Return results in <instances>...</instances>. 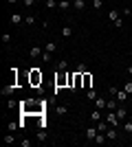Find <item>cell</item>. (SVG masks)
Instances as JSON below:
<instances>
[{"label": "cell", "instance_id": "obj_1", "mask_svg": "<svg viewBox=\"0 0 132 147\" xmlns=\"http://www.w3.org/2000/svg\"><path fill=\"white\" fill-rule=\"evenodd\" d=\"M44 105H46V101L29 99V101H22V103H20V110H22L24 117H31V114H44Z\"/></svg>", "mask_w": 132, "mask_h": 147}, {"label": "cell", "instance_id": "obj_2", "mask_svg": "<svg viewBox=\"0 0 132 147\" xmlns=\"http://www.w3.org/2000/svg\"><path fill=\"white\" fill-rule=\"evenodd\" d=\"M68 75H70V73H64V70H60V77H55V94L62 90L64 86H68Z\"/></svg>", "mask_w": 132, "mask_h": 147}, {"label": "cell", "instance_id": "obj_3", "mask_svg": "<svg viewBox=\"0 0 132 147\" xmlns=\"http://www.w3.org/2000/svg\"><path fill=\"white\" fill-rule=\"evenodd\" d=\"M29 81H31V86H35V88L42 84V73H40V68H31V73H29Z\"/></svg>", "mask_w": 132, "mask_h": 147}, {"label": "cell", "instance_id": "obj_4", "mask_svg": "<svg viewBox=\"0 0 132 147\" xmlns=\"http://www.w3.org/2000/svg\"><path fill=\"white\" fill-rule=\"evenodd\" d=\"M106 121L110 123L112 127H117V125H119V117H117V112H114V110H110V112L106 114Z\"/></svg>", "mask_w": 132, "mask_h": 147}, {"label": "cell", "instance_id": "obj_5", "mask_svg": "<svg viewBox=\"0 0 132 147\" xmlns=\"http://www.w3.org/2000/svg\"><path fill=\"white\" fill-rule=\"evenodd\" d=\"M95 108H97V110H106V108H108V101L104 97H97V99H95Z\"/></svg>", "mask_w": 132, "mask_h": 147}, {"label": "cell", "instance_id": "obj_6", "mask_svg": "<svg viewBox=\"0 0 132 147\" xmlns=\"http://www.w3.org/2000/svg\"><path fill=\"white\" fill-rule=\"evenodd\" d=\"M114 99H117L119 103H123V101L128 99V92H126V90H119V88H117V92H114Z\"/></svg>", "mask_w": 132, "mask_h": 147}, {"label": "cell", "instance_id": "obj_7", "mask_svg": "<svg viewBox=\"0 0 132 147\" xmlns=\"http://www.w3.org/2000/svg\"><path fill=\"white\" fill-rule=\"evenodd\" d=\"M97 134H99V129H97V127H88L86 129V138H88V141H95Z\"/></svg>", "mask_w": 132, "mask_h": 147}, {"label": "cell", "instance_id": "obj_8", "mask_svg": "<svg viewBox=\"0 0 132 147\" xmlns=\"http://www.w3.org/2000/svg\"><path fill=\"white\" fill-rule=\"evenodd\" d=\"M106 138H108V141H117V129H114L112 125L106 129Z\"/></svg>", "mask_w": 132, "mask_h": 147}, {"label": "cell", "instance_id": "obj_9", "mask_svg": "<svg viewBox=\"0 0 132 147\" xmlns=\"http://www.w3.org/2000/svg\"><path fill=\"white\" fill-rule=\"evenodd\" d=\"M22 20H24L22 13H11V24H22Z\"/></svg>", "mask_w": 132, "mask_h": 147}, {"label": "cell", "instance_id": "obj_10", "mask_svg": "<svg viewBox=\"0 0 132 147\" xmlns=\"http://www.w3.org/2000/svg\"><path fill=\"white\" fill-rule=\"evenodd\" d=\"M93 86V75L90 73H84V86L82 88H90Z\"/></svg>", "mask_w": 132, "mask_h": 147}, {"label": "cell", "instance_id": "obj_11", "mask_svg": "<svg viewBox=\"0 0 132 147\" xmlns=\"http://www.w3.org/2000/svg\"><path fill=\"white\" fill-rule=\"evenodd\" d=\"M93 143H97V145H104V143H108V138H106V134H104V132H99V134H97V138H95Z\"/></svg>", "mask_w": 132, "mask_h": 147}, {"label": "cell", "instance_id": "obj_12", "mask_svg": "<svg viewBox=\"0 0 132 147\" xmlns=\"http://www.w3.org/2000/svg\"><path fill=\"white\" fill-rule=\"evenodd\" d=\"M40 53H42V49H40V46H31V51H29V55H31L33 59H35V57H40Z\"/></svg>", "mask_w": 132, "mask_h": 147}, {"label": "cell", "instance_id": "obj_13", "mask_svg": "<svg viewBox=\"0 0 132 147\" xmlns=\"http://www.w3.org/2000/svg\"><path fill=\"white\" fill-rule=\"evenodd\" d=\"M55 112L60 114V117H64V114H68V105H57Z\"/></svg>", "mask_w": 132, "mask_h": 147}, {"label": "cell", "instance_id": "obj_14", "mask_svg": "<svg viewBox=\"0 0 132 147\" xmlns=\"http://www.w3.org/2000/svg\"><path fill=\"white\" fill-rule=\"evenodd\" d=\"M73 5H75V9H77V11H84V9H86V0H75Z\"/></svg>", "mask_w": 132, "mask_h": 147}, {"label": "cell", "instance_id": "obj_15", "mask_svg": "<svg viewBox=\"0 0 132 147\" xmlns=\"http://www.w3.org/2000/svg\"><path fill=\"white\" fill-rule=\"evenodd\" d=\"M70 35H73V29H70L68 24L62 26V37H70Z\"/></svg>", "mask_w": 132, "mask_h": 147}, {"label": "cell", "instance_id": "obj_16", "mask_svg": "<svg viewBox=\"0 0 132 147\" xmlns=\"http://www.w3.org/2000/svg\"><path fill=\"white\" fill-rule=\"evenodd\" d=\"M114 112H117V117H119V121H123V119H126V114H128V112H126V108H117Z\"/></svg>", "mask_w": 132, "mask_h": 147}, {"label": "cell", "instance_id": "obj_17", "mask_svg": "<svg viewBox=\"0 0 132 147\" xmlns=\"http://www.w3.org/2000/svg\"><path fill=\"white\" fill-rule=\"evenodd\" d=\"M44 51H46V53H55V51H57V44H55V42H49Z\"/></svg>", "mask_w": 132, "mask_h": 147}, {"label": "cell", "instance_id": "obj_18", "mask_svg": "<svg viewBox=\"0 0 132 147\" xmlns=\"http://www.w3.org/2000/svg\"><path fill=\"white\" fill-rule=\"evenodd\" d=\"M66 68H68V61H66V59H60V61H57V70H66Z\"/></svg>", "mask_w": 132, "mask_h": 147}, {"label": "cell", "instance_id": "obj_19", "mask_svg": "<svg viewBox=\"0 0 132 147\" xmlns=\"http://www.w3.org/2000/svg\"><path fill=\"white\" fill-rule=\"evenodd\" d=\"M86 97H88V99H90V101H95V99L99 97V94H97V92H95V90H93V88H88V92H86Z\"/></svg>", "mask_w": 132, "mask_h": 147}, {"label": "cell", "instance_id": "obj_20", "mask_svg": "<svg viewBox=\"0 0 132 147\" xmlns=\"http://www.w3.org/2000/svg\"><path fill=\"white\" fill-rule=\"evenodd\" d=\"M68 7H70V0H60V9H62V11H66Z\"/></svg>", "mask_w": 132, "mask_h": 147}, {"label": "cell", "instance_id": "obj_21", "mask_svg": "<svg viewBox=\"0 0 132 147\" xmlns=\"http://www.w3.org/2000/svg\"><path fill=\"white\" fill-rule=\"evenodd\" d=\"M75 73H88V68H86V64H77V68H75Z\"/></svg>", "mask_w": 132, "mask_h": 147}, {"label": "cell", "instance_id": "obj_22", "mask_svg": "<svg viewBox=\"0 0 132 147\" xmlns=\"http://www.w3.org/2000/svg\"><path fill=\"white\" fill-rule=\"evenodd\" d=\"M38 141H46V127H42L38 132Z\"/></svg>", "mask_w": 132, "mask_h": 147}, {"label": "cell", "instance_id": "obj_23", "mask_svg": "<svg viewBox=\"0 0 132 147\" xmlns=\"http://www.w3.org/2000/svg\"><path fill=\"white\" fill-rule=\"evenodd\" d=\"M90 119H93V121H101V112H99V110H95L93 114H90Z\"/></svg>", "mask_w": 132, "mask_h": 147}, {"label": "cell", "instance_id": "obj_24", "mask_svg": "<svg viewBox=\"0 0 132 147\" xmlns=\"http://www.w3.org/2000/svg\"><path fill=\"white\" fill-rule=\"evenodd\" d=\"M13 90H16V86H13V84H11V86H7V88H2V94H11Z\"/></svg>", "mask_w": 132, "mask_h": 147}, {"label": "cell", "instance_id": "obj_25", "mask_svg": "<svg viewBox=\"0 0 132 147\" xmlns=\"http://www.w3.org/2000/svg\"><path fill=\"white\" fill-rule=\"evenodd\" d=\"M119 108V101H108V110H117Z\"/></svg>", "mask_w": 132, "mask_h": 147}, {"label": "cell", "instance_id": "obj_26", "mask_svg": "<svg viewBox=\"0 0 132 147\" xmlns=\"http://www.w3.org/2000/svg\"><path fill=\"white\" fill-rule=\"evenodd\" d=\"M24 22L26 24H35V16H24Z\"/></svg>", "mask_w": 132, "mask_h": 147}, {"label": "cell", "instance_id": "obj_27", "mask_svg": "<svg viewBox=\"0 0 132 147\" xmlns=\"http://www.w3.org/2000/svg\"><path fill=\"white\" fill-rule=\"evenodd\" d=\"M93 7L97 9V11H99L101 7H104V0H93Z\"/></svg>", "mask_w": 132, "mask_h": 147}, {"label": "cell", "instance_id": "obj_28", "mask_svg": "<svg viewBox=\"0 0 132 147\" xmlns=\"http://www.w3.org/2000/svg\"><path fill=\"white\" fill-rule=\"evenodd\" d=\"M97 129H99V132H104V134H106V129H108V121H106V123H99V125H97Z\"/></svg>", "mask_w": 132, "mask_h": 147}, {"label": "cell", "instance_id": "obj_29", "mask_svg": "<svg viewBox=\"0 0 132 147\" xmlns=\"http://www.w3.org/2000/svg\"><path fill=\"white\" fill-rule=\"evenodd\" d=\"M5 143H7V145H11V143H16V138H13V134H7V136H5Z\"/></svg>", "mask_w": 132, "mask_h": 147}, {"label": "cell", "instance_id": "obj_30", "mask_svg": "<svg viewBox=\"0 0 132 147\" xmlns=\"http://www.w3.org/2000/svg\"><path fill=\"white\" fill-rule=\"evenodd\" d=\"M123 129H126V134H132V123H123Z\"/></svg>", "mask_w": 132, "mask_h": 147}, {"label": "cell", "instance_id": "obj_31", "mask_svg": "<svg viewBox=\"0 0 132 147\" xmlns=\"http://www.w3.org/2000/svg\"><path fill=\"white\" fill-rule=\"evenodd\" d=\"M16 105H18V103H16V101H13V99H9V101H7V110H13V108H16Z\"/></svg>", "mask_w": 132, "mask_h": 147}, {"label": "cell", "instance_id": "obj_32", "mask_svg": "<svg viewBox=\"0 0 132 147\" xmlns=\"http://www.w3.org/2000/svg\"><path fill=\"white\" fill-rule=\"evenodd\" d=\"M108 18L112 20V22H114V20H119V11H110V16H108Z\"/></svg>", "mask_w": 132, "mask_h": 147}, {"label": "cell", "instance_id": "obj_33", "mask_svg": "<svg viewBox=\"0 0 132 147\" xmlns=\"http://www.w3.org/2000/svg\"><path fill=\"white\" fill-rule=\"evenodd\" d=\"M123 90H126V92H128V94H132V81H128L126 86H123Z\"/></svg>", "mask_w": 132, "mask_h": 147}, {"label": "cell", "instance_id": "obj_34", "mask_svg": "<svg viewBox=\"0 0 132 147\" xmlns=\"http://www.w3.org/2000/svg\"><path fill=\"white\" fill-rule=\"evenodd\" d=\"M46 7H49V9H55L57 2H55V0H46Z\"/></svg>", "mask_w": 132, "mask_h": 147}, {"label": "cell", "instance_id": "obj_35", "mask_svg": "<svg viewBox=\"0 0 132 147\" xmlns=\"http://www.w3.org/2000/svg\"><path fill=\"white\" fill-rule=\"evenodd\" d=\"M7 127H9V129H11V132H13V129L18 127V123H13V121H9V123H7Z\"/></svg>", "mask_w": 132, "mask_h": 147}, {"label": "cell", "instance_id": "obj_36", "mask_svg": "<svg viewBox=\"0 0 132 147\" xmlns=\"http://www.w3.org/2000/svg\"><path fill=\"white\" fill-rule=\"evenodd\" d=\"M2 42L9 44V42H11V35H9V33H5V35H2Z\"/></svg>", "mask_w": 132, "mask_h": 147}, {"label": "cell", "instance_id": "obj_37", "mask_svg": "<svg viewBox=\"0 0 132 147\" xmlns=\"http://www.w3.org/2000/svg\"><path fill=\"white\" fill-rule=\"evenodd\" d=\"M123 16H126V18H130V16H132V9H130V7H126V9H123Z\"/></svg>", "mask_w": 132, "mask_h": 147}, {"label": "cell", "instance_id": "obj_38", "mask_svg": "<svg viewBox=\"0 0 132 147\" xmlns=\"http://www.w3.org/2000/svg\"><path fill=\"white\" fill-rule=\"evenodd\" d=\"M42 59H44V61H51V53H46V51H44V53H42Z\"/></svg>", "mask_w": 132, "mask_h": 147}, {"label": "cell", "instance_id": "obj_39", "mask_svg": "<svg viewBox=\"0 0 132 147\" xmlns=\"http://www.w3.org/2000/svg\"><path fill=\"white\" fill-rule=\"evenodd\" d=\"M22 2H24V7H33L35 5V0H22Z\"/></svg>", "mask_w": 132, "mask_h": 147}, {"label": "cell", "instance_id": "obj_40", "mask_svg": "<svg viewBox=\"0 0 132 147\" xmlns=\"http://www.w3.org/2000/svg\"><path fill=\"white\" fill-rule=\"evenodd\" d=\"M7 2H9V5H16V2H18V0H7Z\"/></svg>", "mask_w": 132, "mask_h": 147}, {"label": "cell", "instance_id": "obj_41", "mask_svg": "<svg viewBox=\"0 0 132 147\" xmlns=\"http://www.w3.org/2000/svg\"><path fill=\"white\" fill-rule=\"evenodd\" d=\"M128 75H132V66H128Z\"/></svg>", "mask_w": 132, "mask_h": 147}, {"label": "cell", "instance_id": "obj_42", "mask_svg": "<svg viewBox=\"0 0 132 147\" xmlns=\"http://www.w3.org/2000/svg\"><path fill=\"white\" fill-rule=\"evenodd\" d=\"M126 2H130V0H126Z\"/></svg>", "mask_w": 132, "mask_h": 147}]
</instances>
